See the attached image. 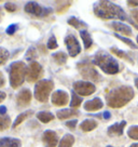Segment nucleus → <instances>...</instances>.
<instances>
[{"label":"nucleus","instance_id":"obj_1","mask_svg":"<svg viewBox=\"0 0 138 147\" xmlns=\"http://www.w3.org/2000/svg\"><path fill=\"white\" fill-rule=\"evenodd\" d=\"M94 13L102 20H122L131 21L124 10L110 1H98L94 5Z\"/></svg>","mask_w":138,"mask_h":147},{"label":"nucleus","instance_id":"obj_2","mask_svg":"<svg viewBox=\"0 0 138 147\" xmlns=\"http://www.w3.org/2000/svg\"><path fill=\"white\" fill-rule=\"evenodd\" d=\"M134 97V90L132 87L122 86L111 90L106 96L107 105L111 108H120L125 106Z\"/></svg>","mask_w":138,"mask_h":147},{"label":"nucleus","instance_id":"obj_3","mask_svg":"<svg viewBox=\"0 0 138 147\" xmlns=\"http://www.w3.org/2000/svg\"><path fill=\"white\" fill-rule=\"evenodd\" d=\"M93 63L98 66L104 73L108 75H115L120 71V65L118 61L113 59L110 54H108L106 51L99 50L94 55Z\"/></svg>","mask_w":138,"mask_h":147},{"label":"nucleus","instance_id":"obj_4","mask_svg":"<svg viewBox=\"0 0 138 147\" xmlns=\"http://www.w3.org/2000/svg\"><path fill=\"white\" fill-rule=\"evenodd\" d=\"M26 65L22 61H16L10 65L9 78L10 84L13 89H17L23 84L24 80L26 79Z\"/></svg>","mask_w":138,"mask_h":147},{"label":"nucleus","instance_id":"obj_5","mask_svg":"<svg viewBox=\"0 0 138 147\" xmlns=\"http://www.w3.org/2000/svg\"><path fill=\"white\" fill-rule=\"evenodd\" d=\"M53 88H54V83L52 80L43 79L38 81L35 84V98L41 103L46 102L50 97Z\"/></svg>","mask_w":138,"mask_h":147},{"label":"nucleus","instance_id":"obj_6","mask_svg":"<svg viewBox=\"0 0 138 147\" xmlns=\"http://www.w3.org/2000/svg\"><path fill=\"white\" fill-rule=\"evenodd\" d=\"M78 69L81 76L84 79H88L92 80L94 82H98L101 80L100 75L98 74V71L96 70V68L94 67V65L92 63H90L88 61H83L81 63L78 64Z\"/></svg>","mask_w":138,"mask_h":147},{"label":"nucleus","instance_id":"obj_7","mask_svg":"<svg viewBox=\"0 0 138 147\" xmlns=\"http://www.w3.org/2000/svg\"><path fill=\"white\" fill-rule=\"evenodd\" d=\"M25 12L30 15H33V16H37V18H43V16H48L52 13L53 10L51 8H44V7H41V5L35 2V1H29L25 5Z\"/></svg>","mask_w":138,"mask_h":147},{"label":"nucleus","instance_id":"obj_8","mask_svg":"<svg viewBox=\"0 0 138 147\" xmlns=\"http://www.w3.org/2000/svg\"><path fill=\"white\" fill-rule=\"evenodd\" d=\"M43 74V68L38 62H31L26 69V80L28 82H35Z\"/></svg>","mask_w":138,"mask_h":147},{"label":"nucleus","instance_id":"obj_9","mask_svg":"<svg viewBox=\"0 0 138 147\" xmlns=\"http://www.w3.org/2000/svg\"><path fill=\"white\" fill-rule=\"evenodd\" d=\"M72 87H74V91L81 96H88L96 91L95 84L88 81H76Z\"/></svg>","mask_w":138,"mask_h":147},{"label":"nucleus","instance_id":"obj_10","mask_svg":"<svg viewBox=\"0 0 138 147\" xmlns=\"http://www.w3.org/2000/svg\"><path fill=\"white\" fill-rule=\"evenodd\" d=\"M65 45L67 47V50H68V53L70 57H76V56L81 52L80 43L78 42L77 38H76L74 35H68V36H66V38H65Z\"/></svg>","mask_w":138,"mask_h":147},{"label":"nucleus","instance_id":"obj_11","mask_svg":"<svg viewBox=\"0 0 138 147\" xmlns=\"http://www.w3.org/2000/svg\"><path fill=\"white\" fill-rule=\"evenodd\" d=\"M52 104L55 106H65L68 104L69 102V95L67 92L63 91V90H57V91L52 93V97H51Z\"/></svg>","mask_w":138,"mask_h":147},{"label":"nucleus","instance_id":"obj_12","mask_svg":"<svg viewBox=\"0 0 138 147\" xmlns=\"http://www.w3.org/2000/svg\"><path fill=\"white\" fill-rule=\"evenodd\" d=\"M42 142L44 144V147H56L58 145V136L54 131L46 130L42 135Z\"/></svg>","mask_w":138,"mask_h":147},{"label":"nucleus","instance_id":"obj_13","mask_svg":"<svg viewBox=\"0 0 138 147\" xmlns=\"http://www.w3.org/2000/svg\"><path fill=\"white\" fill-rule=\"evenodd\" d=\"M31 102V92L28 89H23L16 95V104L19 107H26Z\"/></svg>","mask_w":138,"mask_h":147},{"label":"nucleus","instance_id":"obj_14","mask_svg":"<svg viewBox=\"0 0 138 147\" xmlns=\"http://www.w3.org/2000/svg\"><path fill=\"white\" fill-rule=\"evenodd\" d=\"M83 107L86 111H96V110H99L104 107V103L99 97H95L93 100L85 102Z\"/></svg>","mask_w":138,"mask_h":147},{"label":"nucleus","instance_id":"obj_15","mask_svg":"<svg viewBox=\"0 0 138 147\" xmlns=\"http://www.w3.org/2000/svg\"><path fill=\"white\" fill-rule=\"evenodd\" d=\"M111 26L115 32H119V35L121 34V36H132V29L126 24L121 23V22H115L112 23Z\"/></svg>","mask_w":138,"mask_h":147},{"label":"nucleus","instance_id":"obj_16","mask_svg":"<svg viewBox=\"0 0 138 147\" xmlns=\"http://www.w3.org/2000/svg\"><path fill=\"white\" fill-rule=\"evenodd\" d=\"M125 125H126V121H121V122H119V123H115L112 124V125H110L109 128H108V130H107V132H108V134L110 135V136H112V135H122L123 134V131H124V128Z\"/></svg>","mask_w":138,"mask_h":147},{"label":"nucleus","instance_id":"obj_17","mask_svg":"<svg viewBox=\"0 0 138 147\" xmlns=\"http://www.w3.org/2000/svg\"><path fill=\"white\" fill-rule=\"evenodd\" d=\"M0 147H22V142L15 138H0Z\"/></svg>","mask_w":138,"mask_h":147},{"label":"nucleus","instance_id":"obj_18","mask_svg":"<svg viewBox=\"0 0 138 147\" xmlns=\"http://www.w3.org/2000/svg\"><path fill=\"white\" fill-rule=\"evenodd\" d=\"M78 115H79V111L74 109H60L56 113L57 118L60 120L71 118V117H74V116H78Z\"/></svg>","mask_w":138,"mask_h":147},{"label":"nucleus","instance_id":"obj_19","mask_svg":"<svg viewBox=\"0 0 138 147\" xmlns=\"http://www.w3.org/2000/svg\"><path fill=\"white\" fill-rule=\"evenodd\" d=\"M97 125H98V123L94 119H86L81 122L80 129L82 131H84V132H90V131H92L94 129H96Z\"/></svg>","mask_w":138,"mask_h":147},{"label":"nucleus","instance_id":"obj_20","mask_svg":"<svg viewBox=\"0 0 138 147\" xmlns=\"http://www.w3.org/2000/svg\"><path fill=\"white\" fill-rule=\"evenodd\" d=\"M80 36H81V38H82V40H83L84 48H85V49H90L93 45L92 37L90 35V32H88V30H81V32H80Z\"/></svg>","mask_w":138,"mask_h":147},{"label":"nucleus","instance_id":"obj_21","mask_svg":"<svg viewBox=\"0 0 138 147\" xmlns=\"http://www.w3.org/2000/svg\"><path fill=\"white\" fill-rule=\"evenodd\" d=\"M74 143V138L71 134H66L64 135V138L60 140V142L58 143V147H72Z\"/></svg>","mask_w":138,"mask_h":147},{"label":"nucleus","instance_id":"obj_22","mask_svg":"<svg viewBox=\"0 0 138 147\" xmlns=\"http://www.w3.org/2000/svg\"><path fill=\"white\" fill-rule=\"evenodd\" d=\"M37 118L43 123H48L54 119V115L50 111H39L37 114Z\"/></svg>","mask_w":138,"mask_h":147},{"label":"nucleus","instance_id":"obj_23","mask_svg":"<svg viewBox=\"0 0 138 147\" xmlns=\"http://www.w3.org/2000/svg\"><path fill=\"white\" fill-rule=\"evenodd\" d=\"M52 57H53V60L55 62L57 65H64L66 62H67V59H68V56L66 53L64 52H56L54 54L52 55Z\"/></svg>","mask_w":138,"mask_h":147},{"label":"nucleus","instance_id":"obj_24","mask_svg":"<svg viewBox=\"0 0 138 147\" xmlns=\"http://www.w3.org/2000/svg\"><path fill=\"white\" fill-rule=\"evenodd\" d=\"M32 115V110H26V111H24V113H22L21 115H19L17 117H16V119L14 120L13 124H12V127L13 128H16L19 124H21L22 122H23L24 120H26L29 117V116Z\"/></svg>","mask_w":138,"mask_h":147},{"label":"nucleus","instance_id":"obj_25","mask_svg":"<svg viewBox=\"0 0 138 147\" xmlns=\"http://www.w3.org/2000/svg\"><path fill=\"white\" fill-rule=\"evenodd\" d=\"M111 52L113 53V54H115L118 57H121V59H124V60H126L127 62H129L131 64H134V61L129 57V55L126 53V52H124V51L120 50V49H117V48H111L110 49Z\"/></svg>","mask_w":138,"mask_h":147},{"label":"nucleus","instance_id":"obj_26","mask_svg":"<svg viewBox=\"0 0 138 147\" xmlns=\"http://www.w3.org/2000/svg\"><path fill=\"white\" fill-rule=\"evenodd\" d=\"M68 24L71 25L72 27L77 28V29H80V28L82 27H88V25L84 23V22L80 21L77 18H74V16H71L70 18H68Z\"/></svg>","mask_w":138,"mask_h":147},{"label":"nucleus","instance_id":"obj_27","mask_svg":"<svg viewBox=\"0 0 138 147\" xmlns=\"http://www.w3.org/2000/svg\"><path fill=\"white\" fill-rule=\"evenodd\" d=\"M82 97L78 96V94L74 91L71 92V101H70V107H79L82 104Z\"/></svg>","mask_w":138,"mask_h":147},{"label":"nucleus","instance_id":"obj_28","mask_svg":"<svg viewBox=\"0 0 138 147\" xmlns=\"http://www.w3.org/2000/svg\"><path fill=\"white\" fill-rule=\"evenodd\" d=\"M11 124V119H10L9 116H1L0 115V131H3L10 127Z\"/></svg>","mask_w":138,"mask_h":147},{"label":"nucleus","instance_id":"obj_29","mask_svg":"<svg viewBox=\"0 0 138 147\" xmlns=\"http://www.w3.org/2000/svg\"><path fill=\"white\" fill-rule=\"evenodd\" d=\"M37 49L35 48V47H30L29 49L27 50V52H26V54H25V57H26V60L27 61H32L33 62V60L35 59H37Z\"/></svg>","mask_w":138,"mask_h":147},{"label":"nucleus","instance_id":"obj_30","mask_svg":"<svg viewBox=\"0 0 138 147\" xmlns=\"http://www.w3.org/2000/svg\"><path fill=\"white\" fill-rule=\"evenodd\" d=\"M115 36L117 37L118 39H120L122 42H124L126 46L131 47L132 49H137V46H136L131 39H129V38H126V37H124V36H121V35H119V34H115Z\"/></svg>","mask_w":138,"mask_h":147},{"label":"nucleus","instance_id":"obj_31","mask_svg":"<svg viewBox=\"0 0 138 147\" xmlns=\"http://www.w3.org/2000/svg\"><path fill=\"white\" fill-rule=\"evenodd\" d=\"M10 56V53L9 51L5 49V48H1L0 47V65H3L8 61Z\"/></svg>","mask_w":138,"mask_h":147},{"label":"nucleus","instance_id":"obj_32","mask_svg":"<svg viewBox=\"0 0 138 147\" xmlns=\"http://www.w3.org/2000/svg\"><path fill=\"white\" fill-rule=\"evenodd\" d=\"M127 135L132 140H138V125H132L127 130Z\"/></svg>","mask_w":138,"mask_h":147},{"label":"nucleus","instance_id":"obj_33","mask_svg":"<svg viewBox=\"0 0 138 147\" xmlns=\"http://www.w3.org/2000/svg\"><path fill=\"white\" fill-rule=\"evenodd\" d=\"M46 47H48V49H50V50H54V49H57V48H58V45H57V41H56V38L54 35H52V36L49 38L48 43H46Z\"/></svg>","mask_w":138,"mask_h":147},{"label":"nucleus","instance_id":"obj_34","mask_svg":"<svg viewBox=\"0 0 138 147\" xmlns=\"http://www.w3.org/2000/svg\"><path fill=\"white\" fill-rule=\"evenodd\" d=\"M17 29H19V25L17 24H11L8 26V28L5 29V32L8 34V35H13L15 32H17Z\"/></svg>","mask_w":138,"mask_h":147},{"label":"nucleus","instance_id":"obj_35","mask_svg":"<svg viewBox=\"0 0 138 147\" xmlns=\"http://www.w3.org/2000/svg\"><path fill=\"white\" fill-rule=\"evenodd\" d=\"M5 9L8 11V12H14L16 10V5L15 3H12V2H7L5 5Z\"/></svg>","mask_w":138,"mask_h":147},{"label":"nucleus","instance_id":"obj_36","mask_svg":"<svg viewBox=\"0 0 138 147\" xmlns=\"http://www.w3.org/2000/svg\"><path fill=\"white\" fill-rule=\"evenodd\" d=\"M77 123H78V120L72 119V120H69V121H67V122H66V125H67L68 128L71 129V130H74V129L77 127Z\"/></svg>","mask_w":138,"mask_h":147},{"label":"nucleus","instance_id":"obj_37","mask_svg":"<svg viewBox=\"0 0 138 147\" xmlns=\"http://www.w3.org/2000/svg\"><path fill=\"white\" fill-rule=\"evenodd\" d=\"M131 14H132V16L134 18V20H135V21L138 23V9L133 10V11L131 12Z\"/></svg>","mask_w":138,"mask_h":147},{"label":"nucleus","instance_id":"obj_38","mask_svg":"<svg viewBox=\"0 0 138 147\" xmlns=\"http://www.w3.org/2000/svg\"><path fill=\"white\" fill-rule=\"evenodd\" d=\"M5 83V76H3V74L0 71V88L3 87Z\"/></svg>","mask_w":138,"mask_h":147},{"label":"nucleus","instance_id":"obj_39","mask_svg":"<svg viewBox=\"0 0 138 147\" xmlns=\"http://www.w3.org/2000/svg\"><path fill=\"white\" fill-rule=\"evenodd\" d=\"M7 114V107L5 106H0V115L5 116Z\"/></svg>","mask_w":138,"mask_h":147},{"label":"nucleus","instance_id":"obj_40","mask_svg":"<svg viewBox=\"0 0 138 147\" xmlns=\"http://www.w3.org/2000/svg\"><path fill=\"white\" fill-rule=\"evenodd\" d=\"M127 5H132V7H138V1H134V0H131V1H127Z\"/></svg>","mask_w":138,"mask_h":147},{"label":"nucleus","instance_id":"obj_41","mask_svg":"<svg viewBox=\"0 0 138 147\" xmlns=\"http://www.w3.org/2000/svg\"><path fill=\"white\" fill-rule=\"evenodd\" d=\"M5 96H7V94H5V92L3 91H0V103L3 101L5 98Z\"/></svg>","mask_w":138,"mask_h":147},{"label":"nucleus","instance_id":"obj_42","mask_svg":"<svg viewBox=\"0 0 138 147\" xmlns=\"http://www.w3.org/2000/svg\"><path fill=\"white\" fill-rule=\"evenodd\" d=\"M102 117H104L105 119L108 120V119H109V118L111 117L110 113H109V111H104V114H102Z\"/></svg>","mask_w":138,"mask_h":147},{"label":"nucleus","instance_id":"obj_43","mask_svg":"<svg viewBox=\"0 0 138 147\" xmlns=\"http://www.w3.org/2000/svg\"><path fill=\"white\" fill-rule=\"evenodd\" d=\"M135 86H136V88L138 89V77L135 78Z\"/></svg>","mask_w":138,"mask_h":147},{"label":"nucleus","instance_id":"obj_44","mask_svg":"<svg viewBox=\"0 0 138 147\" xmlns=\"http://www.w3.org/2000/svg\"><path fill=\"white\" fill-rule=\"evenodd\" d=\"M129 147H138V143H135V144H132Z\"/></svg>","mask_w":138,"mask_h":147},{"label":"nucleus","instance_id":"obj_45","mask_svg":"<svg viewBox=\"0 0 138 147\" xmlns=\"http://www.w3.org/2000/svg\"><path fill=\"white\" fill-rule=\"evenodd\" d=\"M136 41H137V43H138V35H137V37H136Z\"/></svg>","mask_w":138,"mask_h":147},{"label":"nucleus","instance_id":"obj_46","mask_svg":"<svg viewBox=\"0 0 138 147\" xmlns=\"http://www.w3.org/2000/svg\"><path fill=\"white\" fill-rule=\"evenodd\" d=\"M106 147H113V146H110V145H108V146H106Z\"/></svg>","mask_w":138,"mask_h":147},{"label":"nucleus","instance_id":"obj_47","mask_svg":"<svg viewBox=\"0 0 138 147\" xmlns=\"http://www.w3.org/2000/svg\"><path fill=\"white\" fill-rule=\"evenodd\" d=\"M0 14H1V10H0Z\"/></svg>","mask_w":138,"mask_h":147}]
</instances>
